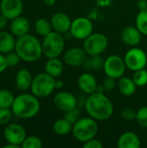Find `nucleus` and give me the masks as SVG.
Listing matches in <instances>:
<instances>
[{"instance_id":"nucleus-1","label":"nucleus","mask_w":147,"mask_h":148,"mask_svg":"<svg viewBox=\"0 0 147 148\" xmlns=\"http://www.w3.org/2000/svg\"><path fill=\"white\" fill-rule=\"evenodd\" d=\"M85 109L88 116L96 121H107L113 114V104L103 93L94 92L88 95L85 101Z\"/></svg>"},{"instance_id":"nucleus-2","label":"nucleus","mask_w":147,"mask_h":148,"mask_svg":"<svg viewBox=\"0 0 147 148\" xmlns=\"http://www.w3.org/2000/svg\"><path fill=\"white\" fill-rule=\"evenodd\" d=\"M15 51L20 59L26 62H34L39 60L42 53V46L40 40L30 34L17 37Z\"/></svg>"},{"instance_id":"nucleus-3","label":"nucleus","mask_w":147,"mask_h":148,"mask_svg":"<svg viewBox=\"0 0 147 148\" xmlns=\"http://www.w3.org/2000/svg\"><path fill=\"white\" fill-rule=\"evenodd\" d=\"M33 94L23 93L15 97L11 106L12 113L20 119H31L40 111L41 104Z\"/></svg>"},{"instance_id":"nucleus-4","label":"nucleus","mask_w":147,"mask_h":148,"mask_svg":"<svg viewBox=\"0 0 147 148\" xmlns=\"http://www.w3.org/2000/svg\"><path fill=\"white\" fill-rule=\"evenodd\" d=\"M99 131V126L96 120L92 117L80 118L74 125L72 134L75 140L80 142H86L95 138Z\"/></svg>"},{"instance_id":"nucleus-5","label":"nucleus","mask_w":147,"mask_h":148,"mask_svg":"<svg viewBox=\"0 0 147 148\" xmlns=\"http://www.w3.org/2000/svg\"><path fill=\"white\" fill-rule=\"evenodd\" d=\"M55 89V78L46 72L39 73L33 77L30 90L37 98H46Z\"/></svg>"},{"instance_id":"nucleus-6","label":"nucleus","mask_w":147,"mask_h":148,"mask_svg":"<svg viewBox=\"0 0 147 148\" xmlns=\"http://www.w3.org/2000/svg\"><path fill=\"white\" fill-rule=\"evenodd\" d=\"M42 53L48 58L59 57L65 48V40L61 33L51 31L47 36H43L42 42Z\"/></svg>"},{"instance_id":"nucleus-7","label":"nucleus","mask_w":147,"mask_h":148,"mask_svg":"<svg viewBox=\"0 0 147 148\" xmlns=\"http://www.w3.org/2000/svg\"><path fill=\"white\" fill-rule=\"evenodd\" d=\"M108 46V39L102 33H92L83 42V49L88 56L103 54Z\"/></svg>"},{"instance_id":"nucleus-8","label":"nucleus","mask_w":147,"mask_h":148,"mask_svg":"<svg viewBox=\"0 0 147 148\" xmlns=\"http://www.w3.org/2000/svg\"><path fill=\"white\" fill-rule=\"evenodd\" d=\"M126 65L123 57L118 55L108 56L104 62L103 70L107 76L113 79H120L124 76Z\"/></svg>"},{"instance_id":"nucleus-9","label":"nucleus","mask_w":147,"mask_h":148,"mask_svg":"<svg viewBox=\"0 0 147 148\" xmlns=\"http://www.w3.org/2000/svg\"><path fill=\"white\" fill-rule=\"evenodd\" d=\"M124 60L126 68L133 72L145 69L147 65L146 52L137 46L132 47L125 54Z\"/></svg>"},{"instance_id":"nucleus-10","label":"nucleus","mask_w":147,"mask_h":148,"mask_svg":"<svg viewBox=\"0 0 147 148\" xmlns=\"http://www.w3.org/2000/svg\"><path fill=\"white\" fill-rule=\"evenodd\" d=\"M69 32L74 38L84 41L88 36L94 33V23L88 17L79 16L72 20Z\"/></svg>"},{"instance_id":"nucleus-11","label":"nucleus","mask_w":147,"mask_h":148,"mask_svg":"<svg viewBox=\"0 0 147 148\" xmlns=\"http://www.w3.org/2000/svg\"><path fill=\"white\" fill-rule=\"evenodd\" d=\"M3 137L7 143H12L21 147L22 143L27 137L24 127L17 123L7 124L3 129Z\"/></svg>"},{"instance_id":"nucleus-12","label":"nucleus","mask_w":147,"mask_h":148,"mask_svg":"<svg viewBox=\"0 0 147 148\" xmlns=\"http://www.w3.org/2000/svg\"><path fill=\"white\" fill-rule=\"evenodd\" d=\"M55 107L62 112H68L77 107L76 97L68 91H59L53 98Z\"/></svg>"},{"instance_id":"nucleus-13","label":"nucleus","mask_w":147,"mask_h":148,"mask_svg":"<svg viewBox=\"0 0 147 148\" xmlns=\"http://www.w3.org/2000/svg\"><path fill=\"white\" fill-rule=\"evenodd\" d=\"M0 10L8 20H13L20 16L23 10V3L22 0H1Z\"/></svg>"},{"instance_id":"nucleus-14","label":"nucleus","mask_w":147,"mask_h":148,"mask_svg":"<svg viewBox=\"0 0 147 148\" xmlns=\"http://www.w3.org/2000/svg\"><path fill=\"white\" fill-rule=\"evenodd\" d=\"M88 58V54L83 48L74 47L68 49L63 56L64 62L70 67L76 68L83 66Z\"/></svg>"},{"instance_id":"nucleus-15","label":"nucleus","mask_w":147,"mask_h":148,"mask_svg":"<svg viewBox=\"0 0 147 148\" xmlns=\"http://www.w3.org/2000/svg\"><path fill=\"white\" fill-rule=\"evenodd\" d=\"M50 23L52 24V28L54 31H56L61 34H64L69 31L72 20L68 15L63 12H56L55 13L51 19Z\"/></svg>"},{"instance_id":"nucleus-16","label":"nucleus","mask_w":147,"mask_h":148,"mask_svg":"<svg viewBox=\"0 0 147 148\" xmlns=\"http://www.w3.org/2000/svg\"><path fill=\"white\" fill-rule=\"evenodd\" d=\"M122 42L130 47L138 46L142 40V33L135 26H127L121 32Z\"/></svg>"},{"instance_id":"nucleus-17","label":"nucleus","mask_w":147,"mask_h":148,"mask_svg":"<svg viewBox=\"0 0 147 148\" xmlns=\"http://www.w3.org/2000/svg\"><path fill=\"white\" fill-rule=\"evenodd\" d=\"M77 85L81 91L87 95H91L96 91L97 88V81L94 75L91 73L86 72L81 74L77 79Z\"/></svg>"},{"instance_id":"nucleus-18","label":"nucleus","mask_w":147,"mask_h":148,"mask_svg":"<svg viewBox=\"0 0 147 148\" xmlns=\"http://www.w3.org/2000/svg\"><path fill=\"white\" fill-rule=\"evenodd\" d=\"M141 141L139 135L133 132L123 133L118 139L117 147L119 148H139Z\"/></svg>"},{"instance_id":"nucleus-19","label":"nucleus","mask_w":147,"mask_h":148,"mask_svg":"<svg viewBox=\"0 0 147 148\" xmlns=\"http://www.w3.org/2000/svg\"><path fill=\"white\" fill-rule=\"evenodd\" d=\"M10 28V32L14 36L20 37L29 33L30 24L27 18L20 16L11 20Z\"/></svg>"},{"instance_id":"nucleus-20","label":"nucleus","mask_w":147,"mask_h":148,"mask_svg":"<svg viewBox=\"0 0 147 148\" xmlns=\"http://www.w3.org/2000/svg\"><path fill=\"white\" fill-rule=\"evenodd\" d=\"M33 77L30 72L26 69H20L16 75V87L20 91H27L30 88Z\"/></svg>"},{"instance_id":"nucleus-21","label":"nucleus","mask_w":147,"mask_h":148,"mask_svg":"<svg viewBox=\"0 0 147 148\" xmlns=\"http://www.w3.org/2000/svg\"><path fill=\"white\" fill-rule=\"evenodd\" d=\"M44 70L47 74L54 78H58L61 76L64 70V66L62 62L57 58H49L45 63Z\"/></svg>"},{"instance_id":"nucleus-22","label":"nucleus","mask_w":147,"mask_h":148,"mask_svg":"<svg viewBox=\"0 0 147 148\" xmlns=\"http://www.w3.org/2000/svg\"><path fill=\"white\" fill-rule=\"evenodd\" d=\"M16 40L11 32L0 30V53L8 54L15 50Z\"/></svg>"},{"instance_id":"nucleus-23","label":"nucleus","mask_w":147,"mask_h":148,"mask_svg":"<svg viewBox=\"0 0 147 148\" xmlns=\"http://www.w3.org/2000/svg\"><path fill=\"white\" fill-rule=\"evenodd\" d=\"M118 88L121 95L124 96H132L135 94L137 86L133 78L127 76H122L119 79Z\"/></svg>"},{"instance_id":"nucleus-24","label":"nucleus","mask_w":147,"mask_h":148,"mask_svg":"<svg viewBox=\"0 0 147 148\" xmlns=\"http://www.w3.org/2000/svg\"><path fill=\"white\" fill-rule=\"evenodd\" d=\"M73 124L68 121L64 117L56 120L53 124V131L55 134L60 136H65L72 133Z\"/></svg>"},{"instance_id":"nucleus-25","label":"nucleus","mask_w":147,"mask_h":148,"mask_svg":"<svg viewBox=\"0 0 147 148\" xmlns=\"http://www.w3.org/2000/svg\"><path fill=\"white\" fill-rule=\"evenodd\" d=\"M105 59L102 58L101 55L99 56H89L87 58L85 63L83 64L84 68L87 70H101L103 69Z\"/></svg>"},{"instance_id":"nucleus-26","label":"nucleus","mask_w":147,"mask_h":148,"mask_svg":"<svg viewBox=\"0 0 147 148\" xmlns=\"http://www.w3.org/2000/svg\"><path fill=\"white\" fill-rule=\"evenodd\" d=\"M35 30L39 36H45L53 31V28L50 21L45 18H40L35 23Z\"/></svg>"},{"instance_id":"nucleus-27","label":"nucleus","mask_w":147,"mask_h":148,"mask_svg":"<svg viewBox=\"0 0 147 148\" xmlns=\"http://www.w3.org/2000/svg\"><path fill=\"white\" fill-rule=\"evenodd\" d=\"M135 24L142 35L147 36V8L139 11L136 16Z\"/></svg>"},{"instance_id":"nucleus-28","label":"nucleus","mask_w":147,"mask_h":148,"mask_svg":"<svg viewBox=\"0 0 147 148\" xmlns=\"http://www.w3.org/2000/svg\"><path fill=\"white\" fill-rule=\"evenodd\" d=\"M13 94L8 89H0V108H11L14 101Z\"/></svg>"},{"instance_id":"nucleus-29","label":"nucleus","mask_w":147,"mask_h":148,"mask_svg":"<svg viewBox=\"0 0 147 148\" xmlns=\"http://www.w3.org/2000/svg\"><path fill=\"white\" fill-rule=\"evenodd\" d=\"M133 80L137 87H145L147 85V70L145 69L134 71L133 75Z\"/></svg>"},{"instance_id":"nucleus-30","label":"nucleus","mask_w":147,"mask_h":148,"mask_svg":"<svg viewBox=\"0 0 147 148\" xmlns=\"http://www.w3.org/2000/svg\"><path fill=\"white\" fill-rule=\"evenodd\" d=\"M42 147V141L36 136H27L21 145L22 148H41Z\"/></svg>"},{"instance_id":"nucleus-31","label":"nucleus","mask_w":147,"mask_h":148,"mask_svg":"<svg viewBox=\"0 0 147 148\" xmlns=\"http://www.w3.org/2000/svg\"><path fill=\"white\" fill-rule=\"evenodd\" d=\"M135 121L141 127L147 128V106L140 108L137 111Z\"/></svg>"},{"instance_id":"nucleus-32","label":"nucleus","mask_w":147,"mask_h":148,"mask_svg":"<svg viewBox=\"0 0 147 148\" xmlns=\"http://www.w3.org/2000/svg\"><path fill=\"white\" fill-rule=\"evenodd\" d=\"M68 121H69L71 124H75L80 118H81V111L80 109L76 108L68 111V112H65V114L63 116Z\"/></svg>"},{"instance_id":"nucleus-33","label":"nucleus","mask_w":147,"mask_h":148,"mask_svg":"<svg viewBox=\"0 0 147 148\" xmlns=\"http://www.w3.org/2000/svg\"><path fill=\"white\" fill-rule=\"evenodd\" d=\"M12 110L10 108H0V126H4L9 124V122L12 119Z\"/></svg>"},{"instance_id":"nucleus-34","label":"nucleus","mask_w":147,"mask_h":148,"mask_svg":"<svg viewBox=\"0 0 147 148\" xmlns=\"http://www.w3.org/2000/svg\"><path fill=\"white\" fill-rule=\"evenodd\" d=\"M6 58V62L9 67H15L16 65L18 64V62H20V57L19 56L16 54V52H10L8 54H6L5 56Z\"/></svg>"},{"instance_id":"nucleus-35","label":"nucleus","mask_w":147,"mask_h":148,"mask_svg":"<svg viewBox=\"0 0 147 148\" xmlns=\"http://www.w3.org/2000/svg\"><path fill=\"white\" fill-rule=\"evenodd\" d=\"M136 113H137V111L133 110V108H126L123 109V111L121 112V116H122L123 120H125L126 121H132L136 119Z\"/></svg>"},{"instance_id":"nucleus-36","label":"nucleus","mask_w":147,"mask_h":148,"mask_svg":"<svg viewBox=\"0 0 147 148\" xmlns=\"http://www.w3.org/2000/svg\"><path fill=\"white\" fill-rule=\"evenodd\" d=\"M83 147L84 148H102L103 144L101 140L93 138L86 142L83 143Z\"/></svg>"},{"instance_id":"nucleus-37","label":"nucleus","mask_w":147,"mask_h":148,"mask_svg":"<svg viewBox=\"0 0 147 148\" xmlns=\"http://www.w3.org/2000/svg\"><path fill=\"white\" fill-rule=\"evenodd\" d=\"M102 86L106 91H112L116 86L115 79L109 77V76H107V78L104 79V81L102 82Z\"/></svg>"},{"instance_id":"nucleus-38","label":"nucleus","mask_w":147,"mask_h":148,"mask_svg":"<svg viewBox=\"0 0 147 148\" xmlns=\"http://www.w3.org/2000/svg\"><path fill=\"white\" fill-rule=\"evenodd\" d=\"M8 67L9 66L7 64L5 56H3V54L0 53V74H2L3 72H4Z\"/></svg>"},{"instance_id":"nucleus-39","label":"nucleus","mask_w":147,"mask_h":148,"mask_svg":"<svg viewBox=\"0 0 147 148\" xmlns=\"http://www.w3.org/2000/svg\"><path fill=\"white\" fill-rule=\"evenodd\" d=\"M7 23L8 19L3 14H0V30H3L7 26Z\"/></svg>"},{"instance_id":"nucleus-40","label":"nucleus","mask_w":147,"mask_h":148,"mask_svg":"<svg viewBox=\"0 0 147 148\" xmlns=\"http://www.w3.org/2000/svg\"><path fill=\"white\" fill-rule=\"evenodd\" d=\"M137 6H138L139 10L146 9V8H147V0H139Z\"/></svg>"},{"instance_id":"nucleus-41","label":"nucleus","mask_w":147,"mask_h":148,"mask_svg":"<svg viewBox=\"0 0 147 148\" xmlns=\"http://www.w3.org/2000/svg\"><path fill=\"white\" fill-rule=\"evenodd\" d=\"M64 86V82L62 80H56L55 79V89H61Z\"/></svg>"},{"instance_id":"nucleus-42","label":"nucleus","mask_w":147,"mask_h":148,"mask_svg":"<svg viewBox=\"0 0 147 148\" xmlns=\"http://www.w3.org/2000/svg\"><path fill=\"white\" fill-rule=\"evenodd\" d=\"M42 1H43V3H44L46 5H48V6H53V5H55V3H56V0H42Z\"/></svg>"},{"instance_id":"nucleus-43","label":"nucleus","mask_w":147,"mask_h":148,"mask_svg":"<svg viewBox=\"0 0 147 148\" xmlns=\"http://www.w3.org/2000/svg\"><path fill=\"white\" fill-rule=\"evenodd\" d=\"M3 148H19V147L15 144H12V143H8L3 146Z\"/></svg>"},{"instance_id":"nucleus-44","label":"nucleus","mask_w":147,"mask_h":148,"mask_svg":"<svg viewBox=\"0 0 147 148\" xmlns=\"http://www.w3.org/2000/svg\"><path fill=\"white\" fill-rule=\"evenodd\" d=\"M146 55H147V52H146Z\"/></svg>"}]
</instances>
